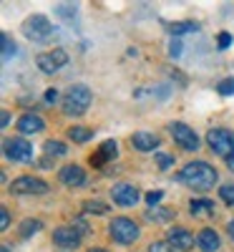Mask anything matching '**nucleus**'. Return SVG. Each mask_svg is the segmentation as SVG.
<instances>
[{"mask_svg": "<svg viewBox=\"0 0 234 252\" xmlns=\"http://www.w3.org/2000/svg\"><path fill=\"white\" fill-rule=\"evenodd\" d=\"M10 56H15V40H10V35L3 33V61H10Z\"/></svg>", "mask_w": 234, "mask_h": 252, "instance_id": "a878e982", "label": "nucleus"}, {"mask_svg": "<svg viewBox=\"0 0 234 252\" xmlns=\"http://www.w3.org/2000/svg\"><path fill=\"white\" fill-rule=\"evenodd\" d=\"M148 220H154V222H166V220H172L174 217V209H164V207H154V212H146Z\"/></svg>", "mask_w": 234, "mask_h": 252, "instance_id": "5701e85b", "label": "nucleus"}, {"mask_svg": "<svg viewBox=\"0 0 234 252\" xmlns=\"http://www.w3.org/2000/svg\"><path fill=\"white\" fill-rule=\"evenodd\" d=\"M35 63H38V68L43 73H56V71H60L68 63V53L63 48H53L51 53H40L35 58Z\"/></svg>", "mask_w": 234, "mask_h": 252, "instance_id": "1a4fd4ad", "label": "nucleus"}, {"mask_svg": "<svg viewBox=\"0 0 234 252\" xmlns=\"http://www.w3.org/2000/svg\"><path fill=\"white\" fill-rule=\"evenodd\" d=\"M83 212L86 215H106L109 212V204H103L98 199H88V202H83Z\"/></svg>", "mask_w": 234, "mask_h": 252, "instance_id": "4be33fe9", "label": "nucleus"}, {"mask_svg": "<svg viewBox=\"0 0 234 252\" xmlns=\"http://www.w3.org/2000/svg\"><path fill=\"white\" fill-rule=\"evenodd\" d=\"M93 101V94L88 86H83V83H73V86L66 91V96H63V111H66L68 116H83L88 111Z\"/></svg>", "mask_w": 234, "mask_h": 252, "instance_id": "f03ea898", "label": "nucleus"}, {"mask_svg": "<svg viewBox=\"0 0 234 252\" xmlns=\"http://www.w3.org/2000/svg\"><path fill=\"white\" fill-rule=\"evenodd\" d=\"M58 15L73 20V18H76V8H73V5H58Z\"/></svg>", "mask_w": 234, "mask_h": 252, "instance_id": "2f4dec72", "label": "nucleus"}, {"mask_svg": "<svg viewBox=\"0 0 234 252\" xmlns=\"http://www.w3.org/2000/svg\"><path fill=\"white\" fill-rule=\"evenodd\" d=\"M40 229H43V222H40V220H23V222H20V229H18V235L23 237V240H28V237L38 235Z\"/></svg>", "mask_w": 234, "mask_h": 252, "instance_id": "aec40b11", "label": "nucleus"}, {"mask_svg": "<svg viewBox=\"0 0 234 252\" xmlns=\"http://www.w3.org/2000/svg\"><path fill=\"white\" fill-rule=\"evenodd\" d=\"M166 242L172 245L174 250H184V252H189V250H194V235L189 232V229H184V227H172L166 232Z\"/></svg>", "mask_w": 234, "mask_h": 252, "instance_id": "f8f14e48", "label": "nucleus"}, {"mask_svg": "<svg viewBox=\"0 0 234 252\" xmlns=\"http://www.w3.org/2000/svg\"><path fill=\"white\" fill-rule=\"evenodd\" d=\"M154 157H156V164L161 166V169H169V166L174 164V159H172V157H166V154H161V152H156Z\"/></svg>", "mask_w": 234, "mask_h": 252, "instance_id": "c756f323", "label": "nucleus"}, {"mask_svg": "<svg viewBox=\"0 0 234 252\" xmlns=\"http://www.w3.org/2000/svg\"><path fill=\"white\" fill-rule=\"evenodd\" d=\"M116 157H118V144L109 139V141H103V144H101V149H98L96 154H91V164H93V166H101L103 161L116 159Z\"/></svg>", "mask_w": 234, "mask_h": 252, "instance_id": "dca6fc26", "label": "nucleus"}, {"mask_svg": "<svg viewBox=\"0 0 234 252\" xmlns=\"http://www.w3.org/2000/svg\"><path fill=\"white\" fill-rule=\"evenodd\" d=\"M8 227H10V212L8 207H0V232H5Z\"/></svg>", "mask_w": 234, "mask_h": 252, "instance_id": "c85d7f7f", "label": "nucleus"}, {"mask_svg": "<svg viewBox=\"0 0 234 252\" xmlns=\"http://www.w3.org/2000/svg\"><path fill=\"white\" fill-rule=\"evenodd\" d=\"M197 31L194 23H189V20H181V23H169V33L172 35H181V33H191Z\"/></svg>", "mask_w": 234, "mask_h": 252, "instance_id": "b1692460", "label": "nucleus"}, {"mask_svg": "<svg viewBox=\"0 0 234 252\" xmlns=\"http://www.w3.org/2000/svg\"><path fill=\"white\" fill-rule=\"evenodd\" d=\"M68 139L73 144H86L88 139H93V129H88V126H71V129H68Z\"/></svg>", "mask_w": 234, "mask_h": 252, "instance_id": "6ab92c4d", "label": "nucleus"}, {"mask_svg": "<svg viewBox=\"0 0 234 252\" xmlns=\"http://www.w3.org/2000/svg\"><path fill=\"white\" fill-rule=\"evenodd\" d=\"M3 149H5V157L13 159V161H33V146L23 139V136H13V139H5L3 141Z\"/></svg>", "mask_w": 234, "mask_h": 252, "instance_id": "0eeeda50", "label": "nucleus"}, {"mask_svg": "<svg viewBox=\"0 0 234 252\" xmlns=\"http://www.w3.org/2000/svg\"><path fill=\"white\" fill-rule=\"evenodd\" d=\"M169 134L174 136V141L181 146L184 152H197V149H199V136H197V131L191 129V126H186L184 121H172V124H169Z\"/></svg>", "mask_w": 234, "mask_h": 252, "instance_id": "423d86ee", "label": "nucleus"}, {"mask_svg": "<svg viewBox=\"0 0 234 252\" xmlns=\"http://www.w3.org/2000/svg\"><path fill=\"white\" fill-rule=\"evenodd\" d=\"M81 232L76 227H56L53 229V245H58L60 250H76L81 245Z\"/></svg>", "mask_w": 234, "mask_h": 252, "instance_id": "9b49d317", "label": "nucleus"}, {"mask_svg": "<svg viewBox=\"0 0 234 252\" xmlns=\"http://www.w3.org/2000/svg\"><path fill=\"white\" fill-rule=\"evenodd\" d=\"M214 202L211 199H191L189 202V212H191V217H211L214 215Z\"/></svg>", "mask_w": 234, "mask_h": 252, "instance_id": "a211bd4d", "label": "nucleus"}, {"mask_svg": "<svg viewBox=\"0 0 234 252\" xmlns=\"http://www.w3.org/2000/svg\"><path fill=\"white\" fill-rule=\"evenodd\" d=\"M206 144H209V149L219 154V157H232L234 154V134L229 129H209L206 134Z\"/></svg>", "mask_w": 234, "mask_h": 252, "instance_id": "20e7f679", "label": "nucleus"}, {"mask_svg": "<svg viewBox=\"0 0 234 252\" xmlns=\"http://www.w3.org/2000/svg\"><path fill=\"white\" fill-rule=\"evenodd\" d=\"M148 252H174V247L169 245L166 240H156V242L148 245Z\"/></svg>", "mask_w": 234, "mask_h": 252, "instance_id": "bb28decb", "label": "nucleus"}, {"mask_svg": "<svg viewBox=\"0 0 234 252\" xmlns=\"http://www.w3.org/2000/svg\"><path fill=\"white\" fill-rule=\"evenodd\" d=\"M131 144H134L136 152H144V154L154 152V154H156L161 139H159V134H154V131H136V134H131Z\"/></svg>", "mask_w": 234, "mask_h": 252, "instance_id": "ddd939ff", "label": "nucleus"}, {"mask_svg": "<svg viewBox=\"0 0 234 252\" xmlns=\"http://www.w3.org/2000/svg\"><path fill=\"white\" fill-rule=\"evenodd\" d=\"M217 94H219V96H232V94H234V76L222 78V81L217 83Z\"/></svg>", "mask_w": 234, "mask_h": 252, "instance_id": "393cba45", "label": "nucleus"}, {"mask_svg": "<svg viewBox=\"0 0 234 252\" xmlns=\"http://www.w3.org/2000/svg\"><path fill=\"white\" fill-rule=\"evenodd\" d=\"M227 232H229V237H232V240H234V220H232V222H229V224H227Z\"/></svg>", "mask_w": 234, "mask_h": 252, "instance_id": "e433bc0d", "label": "nucleus"}, {"mask_svg": "<svg viewBox=\"0 0 234 252\" xmlns=\"http://www.w3.org/2000/svg\"><path fill=\"white\" fill-rule=\"evenodd\" d=\"M229 46H232V35L229 33H219V51H224Z\"/></svg>", "mask_w": 234, "mask_h": 252, "instance_id": "72a5a7b5", "label": "nucleus"}, {"mask_svg": "<svg viewBox=\"0 0 234 252\" xmlns=\"http://www.w3.org/2000/svg\"><path fill=\"white\" fill-rule=\"evenodd\" d=\"M23 33L33 40V43H43V40L51 38L53 26H51V20L46 15H30V18H26V23H23Z\"/></svg>", "mask_w": 234, "mask_h": 252, "instance_id": "39448f33", "label": "nucleus"}, {"mask_svg": "<svg viewBox=\"0 0 234 252\" xmlns=\"http://www.w3.org/2000/svg\"><path fill=\"white\" fill-rule=\"evenodd\" d=\"M197 245H199V250H204V252H214V250H219V235L214 232V229H202V232L197 235Z\"/></svg>", "mask_w": 234, "mask_h": 252, "instance_id": "f3484780", "label": "nucleus"}, {"mask_svg": "<svg viewBox=\"0 0 234 252\" xmlns=\"http://www.w3.org/2000/svg\"><path fill=\"white\" fill-rule=\"evenodd\" d=\"M10 192L13 194H46L48 182L38 179V177H18L10 182Z\"/></svg>", "mask_w": 234, "mask_h": 252, "instance_id": "6e6552de", "label": "nucleus"}, {"mask_svg": "<svg viewBox=\"0 0 234 252\" xmlns=\"http://www.w3.org/2000/svg\"><path fill=\"white\" fill-rule=\"evenodd\" d=\"M219 197L227 202V204H234V184H224L219 189Z\"/></svg>", "mask_w": 234, "mask_h": 252, "instance_id": "cd10ccee", "label": "nucleus"}, {"mask_svg": "<svg viewBox=\"0 0 234 252\" xmlns=\"http://www.w3.org/2000/svg\"><path fill=\"white\" fill-rule=\"evenodd\" d=\"M43 149H46L48 157H66L68 154V146L63 144V141H58V139H48Z\"/></svg>", "mask_w": 234, "mask_h": 252, "instance_id": "412c9836", "label": "nucleus"}, {"mask_svg": "<svg viewBox=\"0 0 234 252\" xmlns=\"http://www.w3.org/2000/svg\"><path fill=\"white\" fill-rule=\"evenodd\" d=\"M15 129H18L20 134H40V131L46 129V121L40 119L38 114H23V116L18 119Z\"/></svg>", "mask_w": 234, "mask_h": 252, "instance_id": "2eb2a0df", "label": "nucleus"}, {"mask_svg": "<svg viewBox=\"0 0 234 252\" xmlns=\"http://www.w3.org/2000/svg\"><path fill=\"white\" fill-rule=\"evenodd\" d=\"M139 235H141L139 224H136L134 220H129V217H114L111 224H109V237H111L114 242L131 245V242L139 240Z\"/></svg>", "mask_w": 234, "mask_h": 252, "instance_id": "7ed1b4c3", "label": "nucleus"}, {"mask_svg": "<svg viewBox=\"0 0 234 252\" xmlns=\"http://www.w3.org/2000/svg\"><path fill=\"white\" fill-rule=\"evenodd\" d=\"M0 124H3V129H5V126L10 124V114H8L5 109H3V116H0Z\"/></svg>", "mask_w": 234, "mask_h": 252, "instance_id": "c9c22d12", "label": "nucleus"}, {"mask_svg": "<svg viewBox=\"0 0 234 252\" xmlns=\"http://www.w3.org/2000/svg\"><path fill=\"white\" fill-rule=\"evenodd\" d=\"M217 179H219L217 169L211 164H206V161H191L179 172V182H184L191 189H199V192L211 189L217 184Z\"/></svg>", "mask_w": 234, "mask_h": 252, "instance_id": "f257e3e1", "label": "nucleus"}, {"mask_svg": "<svg viewBox=\"0 0 234 252\" xmlns=\"http://www.w3.org/2000/svg\"><path fill=\"white\" fill-rule=\"evenodd\" d=\"M111 199L118 207H134L139 202V189L129 182H118L111 187Z\"/></svg>", "mask_w": 234, "mask_h": 252, "instance_id": "9d476101", "label": "nucleus"}, {"mask_svg": "<svg viewBox=\"0 0 234 252\" xmlns=\"http://www.w3.org/2000/svg\"><path fill=\"white\" fill-rule=\"evenodd\" d=\"M46 101H48V103H56V101H58V91H56V89H48V91H46Z\"/></svg>", "mask_w": 234, "mask_h": 252, "instance_id": "f704fd0d", "label": "nucleus"}, {"mask_svg": "<svg viewBox=\"0 0 234 252\" xmlns=\"http://www.w3.org/2000/svg\"><path fill=\"white\" fill-rule=\"evenodd\" d=\"M58 177H60V182L66 184V187H81V184H86V172H83L78 164H66V166H60Z\"/></svg>", "mask_w": 234, "mask_h": 252, "instance_id": "4468645a", "label": "nucleus"}, {"mask_svg": "<svg viewBox=\"0 0 234 252\" xmlns=\"http://www.w3.org/2000/svg\"><path fill=\"white\" fill-rule=\"evenodd\" d=\"M169 56H172V58L181 56V43H179V40H172V46H169Z\"/></svg>", "mask_w": 234, "mask_h": 252, "instance_id": "473e14b6", "label": "nucleus"}, {"mask_svg": "<svg viewBox=\"0 0 234 252\" xmlns=\"http://www.w3.org/2000/svg\"><path fill=\"white\" fill-rule=\"evenodd\" d=\"M227 166H229V172H234V154L227 157Z\"/></svg>", "mask_w": 234, "mask_h": 252, "instance_id": "4c0bfd02", "label": "nucleus"}, {"mask_svg": "<svg viewBox=\"0 0 234 252\" xmlns=\"http://www.w3.org/2000/svg\"><path fill=\"white\" fill-rule=\"evenodd\" d=\"M88 252H106V250H101V247H91Z\"/></svg>", "mask_w": 234, "mask_h": 252, "instance_id": "58836bf2", "label": "nucleus"}, {"mask_svg": "<svg viewBox=\"0 0 234 252\" xmlns=\"http://www.w3.org/2000/svg\"><path fill=\"white\" fill-rule=\"evenodd\" d=\"M161 197H164L161 189H156V192H148V194H146V204H148V207H154V204L161 202Z\"/></svg>", "mask_w": 234, "mask_h": 252, "instance_id": "7c9ffc66", "label": "nucleus"}]
</instances>
